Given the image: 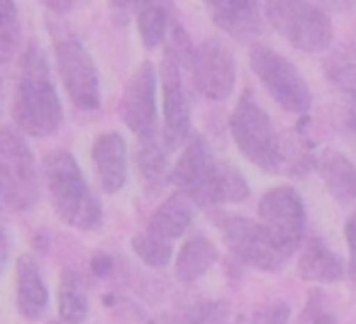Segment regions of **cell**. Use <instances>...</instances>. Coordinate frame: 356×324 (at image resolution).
<instances>
[{"mask_svg":"<svg viewBox=\"0 0 356 324\" xmlns=\"http://www.w3.org/2000/svg\"><path fill=\"white\" fill-rule=\"evenodd\" d=\"M259 225L276 241L286 256H291L305 239V202L293 186H276L259 202Z\"/></svg>","mask_w":356,"mask_h":324,"instance_id":"9c48e42d","label":"cell"},{"mask_svg":"<svg viewBox=\"0 0 356 324\" xmlns=\"http://www.w3.org/2000/svg\"><path fill=\"white\" fill-rule=\"evenodd\" d=\"M49 324H61V322H49Z\"/></svg>","mask_w":356,"mask_h":324,"instance_id":"e575fe53","label":"cell"},{"mask_svg":"<svg viewBox=\"0 0 356 324\" xmlns=\"http://www.w3.org/2000/svg\"><path fill=\"white\" fill-rule=\"evenodd\" d=\"M44 183L51 205L61 222L81 232H93L103 225V207L93 195L79 161L66 149H54L44 156Z\"/></svg>","mask_w":356,"mask_h":324,"instance_id":"7a4b0ae2","label":"cell"},{"mask_svg":"<svg viewBox=\"0 0 356 324\" xmlns=\"http://www.w3.org/2000/svg\"><path fill=\"white\" fill-rule=\"evenodd\" d=\"M249 66L257 74V79L264 83V88L268 90V95L286 113L305 118L312 105V90L307 86L305 76L300 74V69L291 59H286V56L278 54L276 49H271L266 44H252Z\"/></svg>","mask_w":356,"mask_h":324,"instance_id":"8992f818","label":"cell"},{"mask_svg":"<svg viewBox=\"0 0 356 324\" xmlns=\"http://www.w3.org/2000/svg\"><path fill=\"white\" fill-rule=\"evenodd\" d=\"M13 118L22 134L30 137H51L61 127L64 110L51 83L49 61L37 42H30L22 54L20 81H17Z\"/></svg>","mask_w":356,"mask_h":324,"instance_id":"6da1fadb","label":"cell"},{"mask_svg":"<svg viewBox=\"0 0 356 324\" xmlns=\"http://www.w3.org/2000/svg\"><path fill=\"white\" fill-rule=\"evenodd\" d=\"M218 168L220 161L215 159L210 144L193 134L184 144L178 161L171 166L168 183H173L178 193L188 195L195 207H215L218 205V195H215Z\"/></svg>","mask_w":356,"mask_h":324,"instance_id":"ba28073f","label":"cell"},{"mask_svg":"<svg viewBox=\"0 0 356 324\" xmlns=\"http://www.w3.org/2000/svg\"><path fill=\"white\" fill-rule=\"evenodd\" d=\"M346 122H349L351 134L356 137V95H349V108H346Z\"/></svg>","mask_w":356,"mask_h":324,"instance_id":"d6a6232c","label":"cell"},{"mask_svg":"<svg viewBox=\"0 0 356 324\" xmlns=\"http://www.w3.org/2000/svg\"><path fill=\"white\" fill-rule=\"evenodd\" d=\"M93 166L98 173L100 188L108 195H115L127 183V144L120 132H103L90 149Z\"/></svg>","mask_w":356,"mask_h":324,"instance_id":"5bb4252c","label":"cell"},{"mask_svg":"<svg viewBox=\"0 0 356 324\" xmlns=\"http://www.w3.org/2000/svg\"><path fill=\"white\" fill-rule=\"evenodd\" d=\"M134 163H137V171L142 176V183L147 186V191H161L168 183V149L163 147L161 137H149L139 139L137 154H134Z\"/></svg>","mask_w":356,"mask_h":324,"instance_id":"44dd1931","label":"cell"},{"mask_svg":"<svg viewBox=\"0 0 356 324\" xmlns=\"http://www.w3.org/2000/svg\"><path fill=\"white\" fill-rule=\"evenodd\" d=\"M90 270L103 278V275H108L110 270H113V259H110L108 254H95L93 259H90Z\"/></svg>","mask_w":356,"mask_h":324,"instance_id":"4dcf8cb0","label":"cell"},{"mask_svg":"<svg viewBox=\"0 0 356 324\" xmlns=\"http://www.w3.org/2000/svg\"><path fill=\"white\" fill-rule=\"evenodd\" d=\"M325 76L341 93L356 95V47H339L325 61Z\"/></svg>","mask_w":356,"mask_h":324,"instance_id":"cb8c5ba5","label":"cell"},{"mask_svg":"<svg viewBox=\"0 0 356 324\" xmlns=\"http://www.w3.org/2000/svg\"><path fill=\"white\" fill-rule=\"evenodd\" d=\"M344 236H346V246H349V264H346V273H349L351 283L356 285V212L349 215L344 225Z\"/></svg>","mask_w":356,"mask_h":324,"instance_id":"f546056e","label":"cell"},{"mask_svg":"<svg viewBox=\"0 0 356 324\" xmlns=\"http://www.w3.org/2000/svg\"><path fill=\"white\" fill-rule=\"evenodd\" d=\"M10 261V241H8V234L0 229V278L6 273V266Z\"/></svg>","mask_w":356,"mask_h":324,"instance_id":"1f68e13d","label":"cell"},{"mask_svg":"<svg viewBox=\"0 0 356 324\" xmlns=\"http://www.w3.org/2000/svg\"><path fill=\"white\" fill-rule=\"evenodd\" d=\"M159 79H161L163 90V129L159 137H161L163 147L171 152V149H181L193 137L191 134V103L184 86V69L181 66L163 59Z\"/></svg>","mask_w":356,"mask_h":324,"instance_id":"4fadbf2b","label":"cell"},{"mask_svg":"<svg viewBox=\"0 0 356 324\" xmlns=\"http://www.w3.org/2000/svg\"><path fill=\"white\" fill-rule=\"evenodd\" d=\"M264 17L268 25L286 37V42L305 54H320L330 49L334 40V25L327 10L307 0H271L264 3Z\"/></svg>","mask_w":356,"mask_h":324,"instance_id":"5b68a950","label":"cell"},{"mask_svg":"<svg viewBox=\"0 0 356 324\" xmlns=\"http://www.w3.org/2000/svg\"><path fill=\"white\" fill-rule=\"evenodd\" d=\"M315 168L337 202H356V163L346 154L337 149H322L315 156Z\"/></svg>","mask_w":356,"mask_h":324,"instance_id":"e0dca14e","label":"cell"},{"mask_svg":"<svg viewBox=\"0 0 356 324\" xmlns=\"http://www.w3.org/2000/svg\"><path fill=\"white\" fill-rule=\"evenodd\" d=\"M51 32H54L56 69H59L66 95L79 110L93 113L100 108V76L93 56L83 47V42L66 27Z\"/></svg>","mask_w":356,"mask_h":324,"instance_id":"52a82bcc","label":"cell"},{"mask_svg":"<svg viewBox=\"0 0 356 324\" xmlns=\"http://www.w3.org/2000/svg\"><path fill=\"white\" fill-rule=\"evenodd\" d=\"M149 324H178V319L173 312H166V314H156L154 319H149Z\"/></svg>","mask_w":356,"mask_h":324,"instance_id":"836d02e7","label":"cell"},{"mask_svg":"<svg viewBox=\"0 0 356 324\" xmlns=\"http://www.w3.org/2000/svg\"><path fill=\"white\" fill-rule=\"evenodd\" d=\"M218 261V246L205 236H191L176 254V278L181 283H195Z\"/></svg>","mask_w":356,"mask_h":324,"instance_id":"ffe728a7","label":"cell"},{"mask_svg":"<svg viewBox=\"0 0 356 324\" xmlns=\"http://www.w3.org/2000/svg\"><path fill=\"white\" fill-rule=\"evenodd\" d=\"M298 275L307 283H339L346 275V268L341 259L327 246L325 239L312 236L302 244L300 259H298Z\"/></svg>","mask_w":356,"mask_h":324,"instance_id":"ac0fdd59","label":"cell"},{"mask_svg":"<svg viewBox=\"0 0 356 324\" xmlns=\"http://www.w3.org/2000/svg\"><path fill=\"white\" fill-rule=\"evenodd\" d=\"M222 239L234 259L252 266L257 270H278L288 256L276 246V241L266 234L257 220L239 215H222L218 220Z\"/></svg>","mask_w":356,"mask_h":324,"instance_id":"30bf717a","label":"cell"},{"mask_svg":"<svg viewBox=\"0 0 356 324\" xmlns=\"http://www.w3.org/2000/svg\"><path fill=\"white\" fill-rule=\"evenodd\" d=\"M156 69L152 61H142L129 76L120 100V118L132 134L149 139L159 134V110H156Z\"/></svg>","mask_w":356,"mask_h":324,"instance_id":"7c38bea8","label":"cell"},{"mask_svg":"<svg viewBox=\"0 0 356 324\" xmlns=\"http://www.w3.org/2000/svg\"><path fill=\"white\" fill-rule=\"evenodd\" d=\"M132 249L137 259L147 264L149 268H166L173 259L171 241L161 239L156 234H149V232H139V234L132 236Z\"/></svg>","mask_w":356,"mask_h":324,"instance_id":"d4e9b609","label":"cell"},{"mask_svg":"<svg viewBox=\"0 0 356 324\" xmlns=\"http://www.w3.org/2000/svg\"><path fill=\"white\" fill-rule=\"evenodd\" d=\"M20 42V15L8 0H0V69L13 59Z\"/></svg>","mask_w":356,"mask_h":324,"instance_id":"4316f807","label":"cell"},{"mask_svg":"<svg viewBox=\"0 0 356 324\" xmlns=\"http://www.w3.org/2000/svg\"><path fill=\"white\" fill-rule=\"evenodd\" d=\"M291 319V305L286 300H271L254 312L252 324H288Z\"/></svg>","mask_w":356,"mask_h":324,"instance_id":"f1b7e54d","label":"cell"},{"mask_svg":"<svg viewBox=\"0 0 356 324\" xmlns=\"http://www.w3.org/2000/svg\"><path fill=\"white\" fill-rule=\"evenodd\" d=\"M193 42H191L188 32L181 22L171 20V27H168V35H166V42H163V59L173 61L176 66L181 69H188L191 66V59H193Z\"/></svg>","mask_w":356,"mask_h":324,"instance_id":"83f0119b","label":"cell"},{"mask_svg":"<svg viewBox=\"0 0 356 324\" xmlns=\"http://www.w3.org/2000/svg\"><path fill=\"white\" fill-rule=\"evenodd\" d=\"M229 132L247 161L266 173H278L283 168L281 134L276 132L268 113L257 103L252 88L242 93L229 118Z\"/></svg>","mask_w":356,"mask_h":324,"instance_id":"3957f363","label":"cell"},{"mask_svg":"<svg viewBox=\"0 0 356 324\" xmlns=\"http://www.w3.org/2000/svg\"><path fill=\"white\" fill-rule=\"evenodd\" d=\"M213 22L237 42H252L261 35V8L252 0H220L208 6Z\"/></svg>","mask_w":356,"mask_h":324,"instance_id":"9a60e30c","label":"cell"},{"mask_svg":"<svg viewBox=\"0 0 356 324\" xmlns=\"http://www.w3.org/2000/svg\"><path fill=\"white\" fill-rule=\"evenodd\" d=\"M193 220H195L193 200H191L188 195H184V193L176 191L154 210L147 232L149 234L161 236V239H166V241H173L191 229Z\"/></svg>","mask_w":356,"mask_h":324,"instance_id":"d6986e66","label":"cell"},{"mask_svg":"<svg viewBox=\"0 0 356 324\" xmlns=\"http://www.w3.org/2000/svg\"><path fill=\"white\" fill-rule=\"evenodd\" d=\"M168 27H171V15H168L166 6H156V3H149V6H139L137 10V32L139 40L147 49H156L159 44L166 42Z\"/></svg>","mask_w":356,"mask_h":324,"instance_id":"603a6c76","label":"cell"},{"mask_svg":"<svg viewBox=\"0 0 356 324\" xmlns=\"http://www.w3.org/2000/svg\"><path fill=\"white\" fill-rule=\"evenodd\" d=\"M40 200L37 161L25 134L15 127H0V205L27 212Z\"/></svg>","mask_w":356,"mask_h":324,"instance_id":"277c9868","label":"cell"},{"mask_svg":"<svg viewBox=\"0 0 356 324\" xmlns=\"http://www.w3.org/2000/svg\"><path fill=\"white\" fill-rule=\"evenodd\" d=\"M15 302L17 312L25 319L35 322L49 307V288L42 278L40 264L35 256L22 254L15 268Z\"/></svg>","mask_w":356,"mask_h":324,"instance_id":"2e32d148","label":"cell"},{"mask_svg":"<svg viewBox=\"0 0 356 324\" xmlns=\"http://www.w3.org/2000/svg\"><path fill=\"white\" fill-rule=\"evenodd\" d=\"M191 74L198 93L215 103H225L237 86V61L234 51L220 37H210L195 47L191 59Z\"/></svg>","mask_w":356,"mask_h":324,"instance_id":"8fae6325","label":"cell"},{"mask_svg":"<svg viewBox=\"0 0 356 324\" xmlns=\"http://www.w3.org/2000/svg\"><path fill=\"white\" fill-rule=\"evenodd\" d=\"M215 195H218V205H229V202H242L252 195L247 178L229 163L220 161L218 168V186H215Z\"/></svg>","mask_w":356,"mask_h":324,"instance_id":"484cf974","label":"cell"},{"mask_svg":"<svg viewBox=\"0 0 356 324\" xmlns=\"http://www.w3.org/2000/svg\"><path fill=\"white\" fill-rule=\"evenodd\" d=\"M59 317L61 324H81L88 317V295L76 270L66 268L59 280Z\"/></svg>","mask_w":356,"mask_h":324,"instance_id":"7402d4cb","label":"cell"}]
</instances>
